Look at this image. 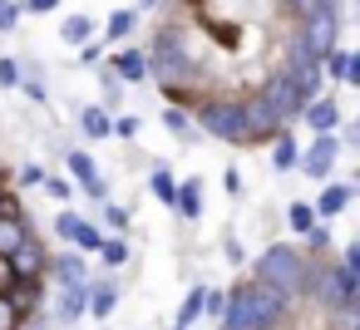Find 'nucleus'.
I'll return each mask as SVG.
<instances>
[{
    "mask_svg": "<svg viewBox=\"0 0 360 330\" xmlns=\"http://www.w3.org/2000/svg\"><path fill=\"white\" fill-rule=\"evenodd\" d=\"M143 60H148V79H153V84H163V94H168V99H193V94H198L202 65H198L193 45L183 40V30L163 25V30L153 35V45L143 50Z\"/></svg>",
    "mask_w": 360,
    "mask_h": 330,
    "instance_id": "obj_1",
    "label": "nucleus"
},
{
    "mask_svg": "<svg viewBox=\"0 0 360 330\" xmlns=\"http://www.w3.org/2000/svg\"><path fill=\"white\" fill-rule=\"evenodd\" d=\"M311 266H316V256H311L306 246H296V242H271V246L257 256V266H252V281H262V286L281 291V296L296 305V301H306Z\"/></svg>",
    "mask_w": 360,
    "mask_h": 330,
    "instance_id": "obj_2",
    "label": "nucleus"
},
{
    "mask_svg": "<svg viewBox=\"0 0 360 330\" xmlns=\"http://www.w3.org/2000/svg\"><path fill=\"white\" fill-rule=\"evenodd\" d=\"M193 124H198V133H207V138H217V143L247 148V124H242L237 94H207V99L193 94Z\"/></svg>",
    "mask_w": 360,
    "mask_h": 330,
    "instance_id": "obj_3",
    "label": "nucleus"
},
{
    "mask_svg": "<svg viewBox=\"0 0 360 330\" xmlns=\"http://www.w3.org/2000/svg\"><path fill=\"white\" fill-rule=\"evenodd\" d=\"M306 296H311L326 315H330V310H340V305H360V266H345L340 256H335V261L311 266Z\"/></svg>",
    "mask_w": 360,
    "mask_h": 330,
    "instance_id": "obj_4",
    "label": "nucleus"
},
{
    "mask_svg": "<svg viewBox=\"0 0 360 330\" xmlns=\"http://www.w3.org/2000/svg\"><path fill=\"white\" fill-rule=\"evenodd\" d=\"M340 25H345V11H311V15H301V20H291V30L306 40V50L321 60L326 50H335L340 45Z\"/></svg>",
    "mask_w": 360,
    "mask_h": 330,
    "instance_id": "obj_5",
    "label": "nucleus"
},
{
    "mask_svg": "<svg viewBox=\"0 0 360 330\" xmlns=\"http://www.w3.org/2000/svg\"><path fill=\"white\" fill-rule=\"evenodd\" d=\"M257 94L276 109V119L281 124H291L296 114H301V104H306V94H301V79L286 70V65H276L271 74H266V84H257Z\"/></svg>",
    "mask_w": 360,
    "mask_h": 330,
    "instance_id": "obj_6",
    "label": "nucleus"
},
{
    "mask_svg": "<svg viewBox=\"0 0 360 330\" xmlns=\"http://www.w3.org/2000/svg\"><path fill=\"white\" fill-rule=\"evenodd\" d=\"M340 138L335 133H316L301 153H296V173L301 178H311V183H326V178H335V163H340Z\"/></svg>",
    "mask_w": 360,
    "mask_h": 330,
    "instance_id": "obj_7",
    "label": "nucleus"
},
{
    "mask_svg": "<svg viewBox=\"0 0 360 330\" xmlns=\"http://www.w3.org/2000/svg\"><path fill=\"white\" fill-rule=\"evenodd\" d=\"M65 173H70V183H75L89 202L109 197V183L99 178V158H94V153H84V148H65Z\"/></svg>",
    "mask_w": 360,
    "mask_h": 330,
    "instance_id": "obj_8",
    "label": "nucleus"
},
{
    "mask_svg": "<svg viewBox=\"0 0 360 330\" xmlns=\"http://www.w3.org/2000/svg\"><path fill=\"white\" fill-rule=\"evenodd\" d=\"M237 104H242V124H247V143H266L276 128H286L281 119H276V109L252 89V94H237Z\"/></svg>",
    "mask_w": 360,
    "mask_h": 330,
    "instance_id": "obj_9",
    "label": "nucleus"
},
{
    "mask_svg": "<svg viewBox=\"0 0 360 330\" xmlns=\"http://www.w3.org/2000/svg\"><path fill=\"white\" fill-rule=\"evenodd\" d=\"M247 291H252L257 330H281V325L291 320V301H286L281 291H271V286H262V281H247Z\"/></svg>",
    "mask_w": 360,
    "mask_h": 330,
    "instance_id": "obj_10",
    "label": "nucleus"
},
{
    "mask_svg": "<svg viewBox=\"0 0 360 330\" xmlns=\"http://www.w3.org/2000/svg\"><path fill=\"white\" fill-rule=\"evenodd\" d=\"M6 261H11V271H15L20 281H45L50 246H45V237H40V232H30V237H25V242H20V246L6 256Z\"/></svg>",
    "mask_w": 360,
    "mask_h": 330,
    "instance_id": "obj_11",
    "label": "nucleus"
},
{
    "mask_svg": "<svg viewBox=\"0 0 360 330\" xmlns=\"http://www.w3.org/2000/svg\"><path fill=\"white\" fill-rule=\"evenodd\" d=\"M296 119H301L311 133H335V124H340L345 114H340V99H335L330 89H321L316 99H306V104H301V114H296Z\"/></svg>",
    "mask_w": 360,
    "mask_h": 330,
    "instance_id": "obj_12",
    "label": "nucleus"
},
{
    "mask_svg": "<svg viewBox=\"0 0 360 330\" xmlns=\"http://www.w3.org/2000/svg\"><path fill=\"white\" fill-rule=\"evenodd\" d=\"M45 276L55 281V286H89V256L84 251H50V266H45Z\"/></svg>",
    "mask_w": 360,
    "mask_h": 330,
    "instance_id": "obj_13",
    "label": "nucleus"
},
{
    "mask_svg": "<svg viewBox=\"0 0 360 330\" xmlns=\"http://www.w3.org/2000/svg\"><path fill=\"white\" fill-rule=\"evenodd\" d=\"M104 65L124 79V84H148V60H143V45H114L104 55Z\"/></svg>",
    "mask_w": 360,
    "mask_h": 330,
    "instance_id": "obj_14",
    "label": "nucleus"
},
{
    "mask_svg": "<svg viewBox=\"0 0 360 330\" xmlns=\"http://www.w3.org/2000/svg\"><path fill=\"white\" fill-rule=\"evenodd\" d=\"M119 291H124V281L109 271V276H89V320H109L114 310H119Z\"/></svg>",
    "mask_w": 360,
    "mask_h": 330,
    "instance_id": "obj_15",
    "label": "nucleus"
},
{
    "mask_svg": "<svg viewBox=\"0 0 360 330\" xmlns=\"http://www.w3.org/2000/svg\"><path fill=\"white\" fill-rule=\"evenodd\" d=\"M30 232H35V227H30V217L15 207V197H6V202H0V256H11Z\"/></svg>",
    "mask_w": 360,
    "mask_h": 330,
    "instance_id": "obj_16",
    "label": "nucleus"
},
{
    "mask_svg": "<svg viewBox=\"0 0 360 330\" xmlns=\"http://www.w3.org/2000/svg\"><path fill=\"white\" fill-rule=\"evenodd\" d=\"M84 310H89V286H55V305H50V315H55L60 325H79Z\"/></svg>",
    "mask_w": 360,
    "mask_h": 330,
    "instance_id": "obj_17",
    "label": "nucleus"
},
{
    "mask_svg": "<svg viewBox=\"0 0 360 330\" xmlns=\"http://www.w3.org/2000/svg\"><path fill=\"white\" fill-rule=\"evenodd\" d=\"M350 202H355V183H335V178H326V183H321V197H316L311 207H316V217L330 222V217H340Z\"/></svg>",
    "mask_w": 360,
    "mask_h": 330,
    "instance_id": "obj_18",
    "label": "nucleus"
},
{
    "mask_svg": "<svg viewBox=\"0 0 360 330\" xmlns=\"http://www.w3.org/2000/svg\"><path fill=\"white\" fill-rule=\"evenodd\" d=\"M350 65H355V50H350V45H335V50H326V55H321V79L345 89V79H350Z\"/></svg>",
    "mask_w": 360,
    "mask_h": 330,
    "instance_id": "obj_19",
    "label": "nucleus"
},
{
    "mask_svg": "<svg viewBox=\"0 0 360 330\" xmlns=\"http://www.w3.org/2000/svg\"><path fill=\"white\" fill-rule=\"evenodd\" d=\"M266 143H271V168H276V173H296V153H301V143H296L291 124H286V128H276Z\"/></svg>",
    "mask_w": 360,
    "mask_h": 330,
    "instance_id": "obj_20",
    "label": "nucleus"
},
{
    "mask_svg": "<svg viewBox=\"0 0 360 330\" xmlns=\"http://www.w3.org/2000/svg\"><path fill=\"white\" fill-rule=\"evenodd\" d=\"M173 212H178L183 222H198V217H202V178H183V183H178Z\"/></svg>",
    "mask_w": 360,
    "mask_h": 330,
    "instance_id": "obj_21",
    "label": "nucleus"
},
{
    "mask_svg": "<svg viewBox=\"0 0 360 330\" xmlns=\"http://www.w3.org/2000/svg\"><path fill=\"white\" fill-rule=\"evenodd\" d=\"M163 128H168L178 143H198V124H193V114H188L178 99H168V104H163Z\"/></svg>",
    "mask_w": 360,
    "mask_h": 330,
    "instance_id": "obj_22",
    "label": "nucleus"
},
{
    "mask_svg": "<svg viewBox=\"0 0 360 330\" xmlns=\"http://www.w3.org/2000/svg\"><path fill=\"white\" fill-rule=\"evenodd\" d=\"M109 271H119V266H129L134 261V246H129V232H104V242H99V251H94Z\"/></svg>",
    "mask_w": 360,
    "mask_h": 330,
    "instance_id": "obj_23",
    "label": "nucleus"
},
{
    "mask_svg": "<svg viewBox=\"0 0 360 330\" xmlns=\"http://www.w3.org/2000/svg\"><path fill=\"white\" fill-rule=\"evenodd\" d=\"M134 30H139V11H134V6H119V11H109V20H104V45H124Z\"/></svg>",
    "mask_w": 360,
    "mask_h": 330,
    "instance_id": "obj_24",
    "label": "nucleus"
},
{
    "mask_svg": "<svg viewBox=\"0 0 360 330\" xmlns=\"http://www.w3.org/2000/svg\"><path fill=\"white\" fill-rule=\"evenodd\" d=\"M109 109L104 104H79V133L89 138V143H99V138H109Z\"/></svg>",
    "mask_w": 360,
    "mask_h": 330,
    "instance_id": "obj_25",
    "label": "nucleus"
},
{
    "mask_svg": "<svg viewBox=\"0 0 360 330\" xmlns=\"http://www.w3.org/2000/svg\"><path fill=\"white\" fill-rule=\"evenodd\" d=\"M202 286H207V281H193V286H188V296H183V305H178V315H173V325L198 330V320H202Z\"/></svg>",
    "mask_w": 360,
    "mask_h": 330,
    "instance_id": "obj_26",
    "label": "nucleus"
},
{
    "mask_svg": "<svg viewBox=\"0 0 360 330\" xmlns=\"http://www.w3.org/2000/svg\"><path fill=\"white\" fill-rule=\"evenodd\" d=\"M148 192L163 202V207H173V192H178V178H173V168L168 163H153L148 168Z\"/></svg>",
    "mask_w": 360,
    "mask_h": 330,
    "instance_id": "obj_27",
    "label": "nucleus"
},
{
    "mask_svg": "<svg viewBox=\"0 0 360 330\" xmlns=\"http://www.w3.org/2000/svg\"><path fill=\"white\" fill-rule=\"evenodd\" d=\"M89 35H94V15L75 11V15H65V20H60V40H65V45H84Z\"/></svg>",
    "mask_w": 360,
    "mask_h": 330,
    "instance_id": "obj_28",
    "label": "nucleus"
},
{
    "mask_svg": "<svg viewBox=\"0 0 360 330\" xmlns=\"http://www.w3.org/2000/svg\"><path fill=\"white\" fill-rule=\"evenodd\" d=\"M99 242H104V227H99L94 217H79V227H75L70 246H75V251H84V256H94V251H99Z\"/></svg>",
    "mask_w": 360,
    "mask_h": 330,
    "instance_id": "obj_29",
    "label": "nucleus"
},
{
    "mask_svg": "<svg viewBox=\"0 0 360 330\" xmlns=\"http://www.w3.org/2000/svg\"><path fill=\"white\" fill-rule=\"evenodd\" d=\"M301 242H306V251H311V256H326V251L335 246V232H330V222H326V217H316V222L301 232Z\"/></svg>",
    "mask_w": 360,
    "mask_h": 330,
    "instance_id": "obj_30",
    "label": "nucleus"
},
{
    "mask_svg": "<svg viewBox=\"0 0 360 330\" xmlns=\"http://www.w3.org/2000/svg\"><path fill=\"white\" fill-rule=\"evenodd\" d=\"M99 227H109V232H129L134 227V212L124 207V202H114V197H99Z\"/></svg>",
    "mask_w": 360,
    "mask_h": 330,
    "instance_id": "obj_31",
    "label": "nucleus"
},
{
    "mask_svg": "<svg viewBox=\"0 0 360 330\" xmlns=\"http://www.w3.org/2000/svg\"><path fill=\"white\" fill-rule=\"evenodd\" d=\"M99 89H104V109L114 114V109L124 104V89H129V84H124V79H119V74H114L104 60H99Z\"/></svg>",
    "mask_w": 360,
    "mask_h": 330,
    "instance_id": "obj_32",
    "label": "nucleus"
},
{
    "mask_svg": "<svg viewBox=\"0 0 360 330\" xmlns=\"http://www.w3.org/2000/svg\"><path fill=\"white\" fill-rule=\"evenodd\" d=\"M109 138L134 143V138H139V114H119V109H114V119H109Z\"/></svg>",
    "mask_w": 360,
    "mask_h": 330,
    "instance_id": "obj_33",
    "label": "nucleus"
},
{
    "mask_svg": "<svg viewBox=\"0 0 360 330\" xmlns=\"http://www.w3.org/2000/svg\"><path fill=\"white\" fill-rule=\"evenodd\" d=\"M311 11H345V0H286V15L291 20H301Z\"/></svg>",
    "mask_w": 360,
    "mask_h": 330,
    "instance_id": "obj_34",
    "label": "nucleus"
},
{
    "mask_svg": "<svg viewBox=\"0 0 360 330\" xmlns=\"http://www.w3.org/2000/svg\"><path fill=\"white\" fill-rule=\"evenodd\" d=\"M40 187H45L55 202H70V197H75V183H70V178H60V173H50V168H45V178H40Z\"/></svg>",
    "mask_w": 360,
    "mask_h": 330,
    "instance_id": "obj_35",
    "label": "nucleus"
},
{
    "mask_svg": "<svg viewBox=\"0 0 360 330\" xmlns=\"http://www.w3.org/2000/svg\"><path fill=\"white\" fill-rule=\"evenodd\" d=\"M311 222H316V207H311V202H291V207H286V227H291L296 237H301Z\"/></svg>",
    "mask_w": 360,
    "mask_h": 330,
    "instance_id": "obj_36",
    "label": "nucleus"
},
{
    "mask_svg": "<svg viewBox=\"0 0 360 330\" xmlns=\"http://www.w3.org/2000/svg\"><path fill=\"white\" fill-rule=\"evenodd\" d=\"M227 305V286H202V320H217Z\"/></svg>",
    "mask_w": 360,
    "mask_h": 330,
    "instance_id": "obj_37",
    "label": "nucleus"
},
{
    "mask_svg": "<svg viewBox=\"0 0 360 330\" xmlns=\"http://www.w3.org/2000/svg\"><path fill=\"white\" fill-rule=\"evenodd\" d=\"M104 55H109V45H104V40H94V35H89L84 45H75V60H79V65H99Z\"/></svg>",
    "mask_w": 360,
    "mask_h": 330,
    "instance_id": "obj_38",
    "label": "nucleus"
},
{
    "mask_svg": "<svg viewBox=\"0 0 360 330\" xmlns=\"http://www.w3.org/2000/svg\"><path fill=\"white\" fill-rule=\"evenodd\" d=\"M20 320H25V315L15 310V301L0 291V330H20Z\"/></svg>",
    "mask_w": 360,
    "mask_h": 330,
    "instance_id": "obj_39",
    "label": "nucleus"
},
{
    "mask_svg": "<svg viewBox=\"0 0 360 330\" xmlns=\"http://www.w3.org/2000/svg\"><path fill=\"white\" fill-rule=\"evenodd\" d=\"M15 84H20V60L0 55V89H15Z\"/></svg>",
    "mask_w": 360,
    "mask_h": 330,
    "instance_id": "obj_40",
    "label": "nucleus"
},
{
    "mask_svg": "<svg viewBox=\"0 0 360 330\" xmlns=\"http://www.w3.org/2000/svg\"><path fill=\"white\" fill-rule=\"evenodd\" d=\"M20 25V0H0V35H11Z\"/></svg>",
    "mask_w": 360,
    "mask_h": 330,
    "instance_id": "obj_41",
    "label": "nucleus"
},
{
    "mask_svg": "<svg viewBox=\"0 0 360 330\" xmlns=\"http://www.w3.org/2000/svg\"><path fill=\"white\" fill-rule=\"evenodd\" d=\"M75 227H79V212H70V207H65V212L55 217V227H50V232H55L60 242H70V237H75Z\"/></svg>",
    "mask_w": 360,
    "mask_h": 330,
    "instance_id": "obj_42",
    "label": "nucleus"
},
{
    "mask_svg": "<svg viewBox=\"0 0 360 330\" xmlns=\"http://www.w3.org/2000/svg\"><path fill=\"white\" fill-rule=\"evenodd\" d=\"M65 0H20V15H55Z\"/></svg>",
    "mask_w": 360,
    "mask_h": 330,
    "instance_id": "obj_43",
    "label": "nucleus"
},
{
    "mask_svg": "<svg viewBox=\"0 0 360 330\" xmlns=\"http://www.w3.org/2000/svg\"><path fill=\"white\" fill-rule=\"evenodd\" d=\"M40 178H45L40 163H20V168H15V183H20V187H40Z\"/></svg>",
    "mask_w": 360,
    "mask_h": 330,
    "instance_id": "obj_44",
    "label": "nucleus"
},
{
    "mask_svg": "<svg viewBox=\"0 0 360 330\" xmlns=\"http://www.w3.org/2000/svg\"><path fill=\"white\" fill-rule=\"evenodd\" d=\"M222 187H227V197H242V168H227L222 173Z\"/></svg>",
    "mask_w": 360,
    "mask_h": 330,
    "instance_id": "obj_45",
    "label": "nucleus"
},
{
    "mask_svg": "<svg viewBox=\"0 0 360 330\" xmlns=\"http://www.w3.org/2000/svg\"><path fill=\"white\" fill-rule=\"evenodd\" d=\"M222 256H227L232 266H242V256H247V251H242V242H237V237H227V242H222Z\"/></svg>",
    "mask_w": 360,
    "mask_h": 330,
    "instance_id": "obj_46",
    "label": "nucleus"
},
{
    "mask_svg": "<svg viewBox=\"0 0 360 330\" xmlns=\"http://www.w3.org/2000/svg\"><path fill=\"white\" fill-rule=\"evenodd\" d=\"M340 261H345V266H360V242H345V246H340Z\"/></svg>",
    "mask_w": 360,
    "mask_h": 330,
    "instance_id": "obj_47",
    "label": "nucleus"
},
{
    "mask_svg": "<svg viewBox=\"0 0 360 330\" xmlns=\"http://www.w3.org/2000/svg\"><path fill=\"white\" fill-rule=\"evenodd\" d=\"M134 11L139 15H153V11H163V0H134Z\"/></svg>",
    "mask_w": 360,
    "mask_h": 330,
    "instance_id": "obj_48",
    "label": "nucleus"
},
{
    "mask_svg": "<svg viewBox=\"0 0 360 330\" xmlns=\"http://www.w3.org/2000/svg\"><path fill=\"white\" fill-rule=\"evenodd\" d=\"M11 281H15V271H11V261H6V256H0V291H6Z\"/></svg>",
    "mask_w": 360,
    "mask_h": 330,
    "instance_id": "obj_49",
    "label": "nucleus"
},
{
    "mask_svg": "<svg viewBox=\"0 0 360 330\" xmlns=\"http://www.w3.org/2000/svg\"><path fill=\"white\" fill-rule=\"evenodd\" d=\"M168 330H183V325H168Z\"/></svg>",
    "mask_w": 360,
    "mask_h": 330,
    "instance_id": "obj_50",
    "label": "nucleus"
},
{
    "mask_svg": "<svg viewBox=\"0 0 360 330\" xmlns=\"http://www.w3.org/2000/svg\"><path fill=\"white\" fill-rule=\"evenodd\" d=\"M0 173H6V163H0Z\"/></svg>",
    "mask_w": 360,
    "mask_h": 330,
    "instance_id": "obj_51",
    "label": "nucleus"
},
{
    "mask_svg": "<svg viewBox=\"0 0 360 330\" xmlns=\"http://www.w3.org/2000/svg\"><path fill=\"white\" fill-rule=\"evenodd\" d=\"M0 202H6V192H0Z\"/></svg>",
    "mask_w": 360,
    "mask_h": 330,
    "instance_id": "obj_52",
    "label": "nucleus"
},
{
    "mask_svg": "<svg viewBox=\"0 0 360 330\" xmlns=\"http://www.w3.org/2000/svg\"><path fill=\"white\" fill-rule=\"evenodd\" d=\"M281 6H286V0H281Z\"/></svg>",
    "mask_w": 360,
    "mask_h": 330,
    "instance_id": "obj_53",
    "label": "nucleus"
}]
</instances>
